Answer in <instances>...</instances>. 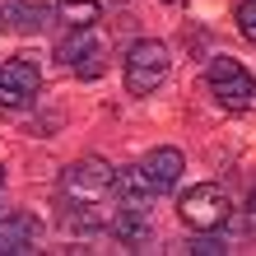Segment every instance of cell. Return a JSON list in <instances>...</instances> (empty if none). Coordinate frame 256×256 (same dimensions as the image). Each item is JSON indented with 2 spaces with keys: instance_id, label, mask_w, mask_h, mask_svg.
Masks as SVG:
<instances>
[{
  "instance_id": "6da1fadb",
  "label": "cell",
  "mask_w": 256,
  "mask_h": 256,
  "mask_svg": "<svg viewBox=\"0 0 256 256\" xmlns=\"http://www.w3.org/2000/svg\"><path fill=\"white\" fill-rule=\"evenodd\" d=\"M205 84L210 94H214V102L224 112H247L252 98H256V80L247 74V66L238 61V56H210V70H205Z\"/></svg>"
},
{
  "instance_id": "7a4b0ae2",
  "label": "cell",
  "mask_w": 256,
  "mask_h": 256,
  "mask_svg": "<svg viewBox=\"0 0 256 256\" xmlns=\"http://www.w3.org/2000/svg\"><path fill=\"white\" fill-rule=\"evenodd\" d=\"M233 214V200L228 191L214 186V182H200V186H186V196L177 200V219L186 224L191 233H210V228H224Z\"/></svg>"
},
{
  "instance_id": "3957f363",
  "label": "cell",
  "mask_w": 256,
  "mask_h": 256,
  "mask_svg": "<svg viewBox=\"0 0 256 256\" xmlns=\"http://www.w3.org/2000/svg\"><path fill=\"white\" fill-rule=\"evenodd\" d=\"M168 66H172L168 47H163L158 38H140L126 52V88H130L135 98H149L163 80H168Z\"/></svg>"
},
{
  "instance_id": "277c9868",
  "label": "cell",
  "mask_w": 256,
  "mask_h": 256,
  "mask_svg": "<svg viewBox=\"0 0 256 256\" xmlns=\"http://www.w3.org/2000/svg\"><path fill=\"white\" fill-rule=\"evenodd\" d=\"M61 196L66 200H108L116 196V168L108 158H80L61 172Z\"/></svg>"
},
{
  "instance_id": "5b68a950",
  "label": "cell",
  "mask_w": 256,
  "mask_h": 256,
  "mask_svg": "<svg viewBox=\"0 0 256 256\" xmlns=\"http://www.w3.org/2000/svg\"><path fill=\"white\" fill-rule=\"evenodd\" d=\"M42 88V70L33 56H14V61H0V108H24Z\"/></svg>"
},
{
  "instance_id": "8992f818",
  "label": "cell",
  "mask_w": 256,
  "mask_h": 256,
  "mask_svg": "<svg viewBox=\"0 0 256 256\" xmlns=\"http://www.w3.org/2000/svg\"><path fill=\"white\" fill-rule=\"evenodd\" d=\"M112 238L122 247H130V252H144L149 247V238H154V210L149 205H126L122 200V210H112Z\"/></svg>"
},
{
  "instance_id": "52a82bcc",
  "label": "cell",
  "mask_w": 256,
  "mask_h": 256,
  "mask_svg": "<svg viewBox=\"0 0 256 256\" xmlns=\"http://www.w3.org/2000/svg\"><path fill=\"white\" fill-rule=\"evenodd\" d=\"M140 172H144V182L154 186V196H163V191H177V182H182V172H186V158H182V149L158 144V149H149L140 158Z\"/></svg>"
},
{
  "instance_id": "ba28073f",
  "label": "cell",
  "mask_w": 256,
  "mask_h": 256,
  "mask_svg": "<svg viewBox=\"0 0 256 256\" xmlns=\"http://www.w3.org/2000/svg\"><path fill=\"white\" fill-rule=\"evenodd\" d=\"M56 56H61L66 70H74L80 80H98V74H102V47L88 38V28H70V38L61 42Z\"/></svg>"
},
{
  "instance_id": "9c48e42d",
  "label": "cell",
  "mask_w": 256,
  "mask_h": 256,
  "mask_svg": "<svg viewBox=\"0 0 256 256\" xmlns=\"http://www.w3.org/2000/svg\"><path fill=\"white\" fill-rule=\"evenodd\" d=\"M38 238H42V224L24 210L14 214H0V256H28L38 252Z\"/></svg>"
},
{
  "instance_id": "30bf717a",
  "label": "cell",
  "mask_w": 256,
  "mask_h": 256,
  "mask_svg": "<svg viewBox=\"0 0 256 256\" xmlns=\"http://www.w3.org/2000/svg\"><path fill=\"white\" fill-rule=\"evenodd\" d=\"M108 224H112L108 200H66V214H61V228L66 233L88 238V233H102Z\"/></svg>"
},
{
  "instance_id": "8fae6325",
  "label": "cell",
  "mask_w": 256,
  "mask_h": 256,
  "mask_svg": "<svg viewBox=\"0 0 256 256\" xmlns=\"http://www.w3.org/2000/svg\"><path fill=\"white\" fill-rule=\"evenodd\" d=\"M56 19L66 28H94L102 19V5L98 0H56Z\"/></svg>"
},
{
  "instance_id": "7c38bea8",
  "label": "cell",
  "mask_w": 256,
  "mask_h": 256,
  "mask_svg": "<svg viewBox=\"0 0 256 256\" xmlns=\"http://www.w3.org/2000/svg\"><path fill=\"white\" fill-rule=\"evenodd\" d=\"M116 196H122L126 205H149L154 200V186L144 182L140 163H135V168H116Z\"/></svg>"
},
{
  "instance_id": "4fadbf2b",
  "label": "cell",
  "mask_w": 256,
  "mask_h": 256,
  "mask_svg": "<svg viewBox=\"0 0 256 256\" xmlns=\"http://www.w3.org/2000/svg\"><path fill=\"white\" fill-rule=\"evenodd\" d=\"M5 10H10V24L24 28V33H42V28L52 24V14H56L47 5H19V0H5Z\"/></svg>"
},
{
  "instance_id": "5bb4252c",
  "label": "cell",
  "mask_w": 256,
  "mask_h": 256,
  "mask_svg": "<svg viewBox=\"0 0 256 256\" xmlns=\"http://www.w3.org/2000/svg\"><path fill=\"white\" fill-rule=\"evenodd\" d=\"M191 256H228V242L219 238V228H210V233H196L191 242H186Z\"/></svg>"
},
{
  "instance_id": "9a60e30c",
  "label": "cell",
  "mask_w": 256,
  "mask_h": 256,
  "mask_svg": "<svg viewBox=\"0 0 256 256\" xmlns=\"http://www.w3.org/2000/svg\"><path fill=\"white\" fill-rule=\"evenodd\" d=\"M233 24H238V33L247 42H256V0H242V5L233 10Z\"/></svg>"
},
{
  "instance_id": "2e32d148",
  "label": "cell",
  "mask_w": 256,
  "mask_h": 256,
  "mask_svg": "<svg viewBox=\"0 0 256 256\" xmlns=\"http://www.w3.org/2000/svg\"><path fill=\"white\" fill-rule=\"evenodd\" d=\"M247 228H252V233H256V191H252V196H247Z\"/></svg>"
},
{
  "instance_id": "e0dca14e",
  "label": "cell",
  "mask_w": 256,
  "mask_h": 256,
  "mask_svg": "<svg viewBox=\"0 0 256 256\" xmlns=\"http://www.w3.org/2000/svg\"><path fill=\"white\" fill-rule=\"evenodd\" d=\"M10 24V10H5V0H0V28H5Z\"/></svg>"
},
{
  "instance_id": "ac0fdd59",
  "label": "cell",
  "mask_w": 256,
  "mask_h": 256,
  "mask_svg": "<svg viewBox=\"0 0 256 256\" xmlns=\"http://www.w3.org/2000/svg\"><path fill=\"white\" fill-rule=\"evenodd\" d=\"M0 182H5V168H0Z\"/></svg>"
},
{
  "instance_id": "d6986e66",
  "label": "cell",
  "mask_w": 256,
  "mask_h": 256,
  "mask_svg": "<svg viewBox=\"0 0 256 256\" xmlns=\"http://www.w3.org/2000/svg\"><path fill=\"white\" fill-rule=\"evenodd\" d=\"M163 5H177V0H163Z\"/></svg>"
},
{
  "instance_id": "ffe728a7",
  "label": "cell",
  "mask_w": 256,
  "mask_h": 256,
  "mask_svg": "<svg viewBox=\"0 0 256 256\" xmlns=\"http://www.w3.org/2000/svg\"><path fill=\"white\" fill-rule=\"evenodd\" d=\"M112 5H122V0H112Z\"/></svg>"
}]
</instances>
